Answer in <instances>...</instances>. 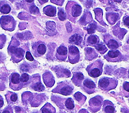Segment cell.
<instances>
[{
  "instance_id": "40",
  "label": "cell",
  "mask_w": 129,
  "mask_h": 113,
  "mask_svg": "<svg viewBox=\"0 0 129 113\" xmlns=\"http://www.w3.org/2000/svg\"><path fill=\"white\" fill-rule=\"evenodd\" d=\"M27 1V2H28V3H32V2H33L34 1H33V0H32V1H28V0H27V1Z\"/></svg>"
},
{
  "instance_id": "10",
  "label": "cell",
  "mask_w": 129,
  "mask_h": 113,
  "mask_svg": "<svg viewBox=\"0 0 129 113\" xmlns=\"http://www.w3.org/2000/svg\"><path fill=\"white\" fill-rule=\"evenodd\" d=\"M104 58L109 62H120L123 59V55L118 50L116 51H109Z\"/></svg>"
},
{
  "instance_id": "5",
  "label": "cell",
  "mask_w": 129,
  "mask_h": 113,
  "mask_svg": "<svg viewBox=\"0 0 129 113\" xmlns=\"http://www.w3.org/2000/svg\"><path fill=\"white\" fill-rule=\"evenodd\" d=\"M74 87L73 86L69 83L68 82H60L57 86L53 90V93H59L64 96L70 95L73 93Z\"/></svg>"
},
{
  "instance_id": "33",
  "label": "cell",
  "mask_w": 129,
  "mask_h": 113,
  "mask_svg": "<svg viewBox=\"0 0 129 113\" xmlns=\"http://www.w3.org/2000/svg\"><path fill=\"white\" fill-rule=\"evenodd\" d=\"M95 29V25L94 24L90 25L89 28H87V31H88L89 34H92V33H94Z\"/></svg>"
},
{
  "instance_id": "29",
  "label": "cell",
  "mask_w": 129,
  "mask_h": 113,
  "mask_svg": "<svg viewBox=\"0 0 129 113\" xmlns=\"http://www.w3.org/2000/svg\"><path fill=\"white\" fill-rule=\"evenodd\" d=\"M21 80L22 83L23 84V85H25V84H27L29 82V81H30V76H29L28 74H23L22 75H21Z\"/></svg>"
},
{
  "instance_id": "35",
  "label": "cell",
  "mask_w": 129,
  "mask_h": 113,
  "mask_svg": "<svg viewBox=\"0 0 129 113\" xmlns=\"http://www.w3.org/2000/svg\"><path fill=\"white\" fill-rule=\"evenodd\" d=\"M25 56H26V59H27L29 61H31V62H32V61L34 60L33 56L31 55V53H30L29 51H27V52H26Z\"/></svg>"
},
{
  "instance_id": "38",
  "label": "cell",
  "mask_w": 129,
  "mask_h": 113,
  "mask_svg": "<svg viewBox=\"0 0 129 113\" xmlns=\"http://www.w3.org/2000/svg\"><path fill=\"white\" fill-rule=\"evenodd\" d=\"M3 105H4V100L2 96H0V108H2Z\"/></svg>"
},
{
  "instance_id": "2",
  "label": "cell",
  "mask_w": 129,
  "mask_h": 113,
  "mask_svg": "<svg viewBox=\"0 0 129 113\" xmlns=\"http://www.w3.org/2000/svg\"><path fill=\"white\" fill-rule=\"evenodd\" d=\"M66 11L69 19L74 21L81 15L82 8L78 3L74 1H69L66 7Z\"/></svg>"
},
{
  "instance_id": "1",
  "label": "cell",
  "mask_w": 129,
  "mask_h": 113,
  "mask_svg": "<svg viewBox=\"0 0 129 113\" xmlns=\"http://www.w3.org/2000/svg\"><path fill=\"white\" fill-rule=\"evenodd\" d=\"M8 53L13 62L18 63L23 59L25 51L24 46L21 45L18 40L13 37L8 47Z\"/></svg>"
},
{
  "instance_id": "23",
  "label": "cell",
  "mask_w": 129,
  "mask_h": 113,
  "mask_svg": "<svg viewBox=\"0 0 129 113\" xmlns=\"http://www.w3.org/2000/svg\"><path fill=\"white\" fill-rule=\"evenodd\" d=\"M42 113H56L55 108L50 103H47L41 108Z\"/></svg>"
},
{
  "instance_id": "41",
  "label": "cell",
  "mask_w": 129,
  "mask_h": 113,
  "mask_svg": "<svg viewBox=\"0 0 129 113\" xmlns=\"http://www.w3.org/2000/svg\"><path fill=\"white\" fill-rule=\"evenodd\" d=\"M127 74H128V77L129 78V69H128V72H127Z\"/></svg>"
},
{
  "instance_id": "42",
  "label": "cell",
  "mask_w": 129,
  "mask_h": 113,
  "mask_svg": "<svg viewBox=\"0 0 129 113\" xmlns=\"http://www.w3.org/2000/svg\"><path fill=\"white\" fill-rule=\"evenodd\" d=\"M128 102H129V99H128Z\"/></svg>"
},
{
  "instance_id": "15",
  "label": "cell",
  "mask_w": 129,
  "mask_h": 113,
  "mask_svg": "<svg viewBox=\"0 0 129 113\" xmlns=\"http://www.w3.org/2000/svg\"><path fill=\"white\" fill-rule=\"evenodd\" d=\"M84 75L82 73L77 72L74 74L73 78H72V81L75 85H77V86H81L84 81Z\"/></svg>"
},
{
  "instance_id": "9",
  "label": "cell",
  "mask_w": 129,
  "mask_h": 113,
  "mask_svg": "<svg viewBox=\"0 0 129 113\" xmlns=\"http://www.w3.org/2000/svg\"><path fill=\"white\" fill-rule=\"evenodd\" d=\"M89 109L91 112H96L101 109L102 105V97L96 96L89 100Z\"/></svg>"
},
{
  "instance_id": "24",
  "label": "cell",
  "mask_w": 129,
  "mask_h": 113,
  "mask_svg": "<svg viewBox=\"0 0 129 113\" xmlns=\"http://www.w3.org/2000/svg\"><path fill=\"white\" fill-rule=\"evenodd\" d=\"M121 95L125 97L129 98V82H124L121 88Z\"/></svg>"
},
{
  "instance_id": "39",
  "label": "cell",
  "mask_w": 129,
  "mask_h": 113,
  "mask_svg": "<svg viewBox=\"0 0 129 113\" xmlns=\"http://www.w3.org/2000/svg\"><path fill=\"white\" fill-rule=\"evenodd\" d=\"M4 55H3V54L0 53V63H1L2 61L4 60Z\"/></svg>"
},
{
  "instance_id": "8",
  "label": "cell",
  "mask_w": 129,
  "mask_h": 113,
  "mask_svg": "<svg viewBox=\"0 0 129 113\" xmlns=\"http://www.w3.org/2000/svg\"><path fill=\"white\" fill-rule=\"evenodd\" d=\"M69 62L72 64L77 63L80 60V52L76 46H70L68 49Z\"/></svg>"
},
{
  "instance_id": "11",
  "label": "cell",
  "mask_w": 129,
  "mask_h": 113,
  "mask_svg": "<svg viewBox=\"0 0 129 113\" xmlns=\"http://www.w3.org/2000/svg\"><path fill=\"white\" fill-rule=\"evenodd\" d=\"M82 89L88 94H92L95 92L96 88V85L93 81L89 79H84L81 85Z\"/></svg>"
},
{
  "instance_id": "17",
  "label": "cell",
  "mask_w": 129,
  "mask_h": 113,
  "mask_svg": "<svg viewBox=\"0 0 129 113\" xmlns=\"http://www.w3.org/2000/svg\"><path fill=\"white\" fill-rule=\"evenodd\" d=\"M11 11V6L7 1H0V12L3 14H8Z\"/></svg>"
},
{
  "instance_id": "34",
  "label": "cell",
  "mask_w": 129,
  "mask_h": 113,
  "mask_svg": "<svg viewBox=\"0 0 129 113\" xmlns=\"http://www.w3.org/2000/svg\"><path fill=\"white\" fill-rule=\"evenodd\" d=\"M1 113H13V109L9 106L4 108Z\"/></svg>"
},
{
  "instance_id": "19",
  "label": "cell",
  "mask_w": 129,
  "mask_h": 113,
  "mask_svg": "<svg viewBox=\"0 0 129 113\" xmlns=\"http://www.w3.org/2000/svg\"><path fill=\"white\" fill-rule=\"evenodd\" d=\"M43 12L46 15L48 16H54L56 14V8L52 6H47L43 9Z\"/></svg>"
},
{
  "instance_id": "3",
  "label": "cell",
  "mask_w": 129,
  "mask_h": 113,
  "mask_svg": "<svg viewBox=\"0 0 129 113\" xmlns=\"http://www.w3.org/2000/svg\"><path fill=\"white\" fill-rule=\"evenodd\" d=\"M118 84V81L113 78L104 77L101 78L98 81V87L101 90L110 91L115 89Z\"/></svg>"
},
{
  "instance_id": "4",
  "label": "cell",
  "mask_w": 129,
  "mask_h": 113,
  "mask_svg": "<svg viewBox=\"0 0 129 113\" xmlns=\"http://www.w3.org/2000/svg\"><path fill=\"white\" fill-rule=\"evenodd\" d=\"M103 63L100 60H96L87 67L86 70L89 75L92 78H98L102 74Z\"/></svg>"
},
{
  "instance_id": "32",
  "label": "cell",
  "mask_w": 129,
  "mask_h": 113,
  "mask_svg": "<svg viewBox=\"0 0 129 113\" xmlns=\"http://www.w3.org/2000/svg\"><path fill=\"white\" fill-rule=\"evenodd\" d=\"M6 88V83L4 79H3L0 75V91L4 90Z\"/></svg>"
},
{
  "instance_id": "13",
  "label": "cell",
  "mask_w": 129,
  "mask_h": 113,
  "mask_svg": "<svg viewBox=\"0 0 129 113\" xmlns=\"http://www.w3.org/2000/svg\"><path fill=\"white\" fill-rule=\"evenodd\" d=\"M57 59L60 61H65L68 55V49L64 46H60L57 48L56 51Z\"/></svg>"
},
{
  "instance_id": "21",
  "label": "cell",
  "mask_w": 129,
  "mask_h": 113,
  "mask_svg": "<svg viewBox=\"0 0 129 113\" xmlns=\"http://www.w3.org/2000/svg\"><path fill=\"white\" fill-rule=\"evenodd\" d=\"M105 42L107 46L111 49H116L119 47V44L118 42L113 38H108L106 40Z\"/></svg>"
},
{
  "instance_id": "30",
  "label": "cell",
  "mask_w": 129,
  "mask_h": 113,
  "mask_svg": "<svg viewBox=\"0 0 129 113\" xmlns=\"http://www.w3.org/2000/svg\"><path fill=\"white\" fill-rule=\"evenodd\" d=\"M58 16H59V19L60 21H64L66 19V14L63 9H59V13H58Z\"/></svg>"
},
{
  "instance_id": "37",
  "label": "cell",
  "mask_w": 129,
  "mask_h": 113,
  "mask_svg": "<svg viewBox=\"0 0 129 113\" xmlns=\"http://www.w3.org/2000/svg\"><path fill=\"white\" fill-rule=\"evenodd\" d=\"M31 9H33V10H31V13H36V12H39V10H38V9L36 7H35V6H33V7H31Z\"/></svg>"
},
{
  "instance_id": "7",
  "label": "cell",
  "mask_w": 129,
  "mask_h": 113,
  "mask_svg": "<svg viewBox=\"0 0 129 113\" xmlns=\"http://www.w3.org/2000/svg\"><path fill=\"white\" fill-rule=\"evenodd\" d=\"M10 88L13 90H21L24 85H23L21 80V76L18 73H13L10 76Z\"/></svg>"
},
{
  "instance_id": "20",
  "label": "cell",
  "mask_w": 129,
  "mask_h": 113,
  "mask_svg": "<svg viewBox=\"0 0 129 113\" xmlns=\"http://www.w3.org/2000/svg\"><path fill=\"white\" fill-rule=\"evenodd\" d=\"M6 98L9 104H13L18 100V95L15 93L7 92L6 94Z\"/></svg>"
},
{
  "instance_id": "25",
  "label": "cell",
  "mask_w": 129,
  "mask_h": 113,
  "mask_svg": "<svg viewBox=\"0 0 129 113\" xmlns=\"http://www.w3.org/2000/svg\"><path fill=\"white\" fill-rule=\"evenodd\" d=\"M70 43H74L76 45H80L82 41V37L80 36L78 34H74L73 36H71L69 39Z\"/></svg>"
},
{
  "instance_id": "28",
  "label": "cell",
  "mask_w": 129,
  "mask_h": 113,
  "mask_svg": "<svg viewBox=\"0 0 129 113\" xmlns=\"http://www.w3.org/2000/svg\"><path fill=\"white\" fill-rule=\"evenodd\" d=\"M95 48L100 53H101V54H104L107 50L106 46L102 43L98 44V45L95 46Z\"/></svg>"
},
{
  "instance_id": "16",
  "label": "cell",
  "mask_w": 129,
  "mask_h": 113,
  "mask_svg": "<svg viewBox=\"0 0 129 113\" xmlns=\"http://www.w3.org/2000/svg\"><path fill=\"white\" fill-rule=\"evenodd\" d=\"M43 79L45 84L48 87H52L54 84V79L52 74L50 72H47L43 75Z\"/></svg>"
},
{
  "instance_id": "26",
  "label": "cell",
  "mask_w": 129,
  "mask_h": 113,
  "mask_svg": "<svg viewBox=\"0 0 129 113\" xmlns=\"http://www.w3.org/2000/svg\"><path fill=\"white\" fill-rule=\"evenodd\" d=\"M64 106L68 109H73L74 108V102L72 98H68L64 100Z\"/></svg>"
},
{
  "instance_id": "36",
  "label": "cell",
  "mask_w": 129,
  "mask_h": 113,
  "mask_svg": "<svg viewBox=\"0 0 129 113\" xmlns=\"http://www.w3.org/2000/svg\"><path fill=\"white\" fill-rule=\"evenodd\" d=\"M124 24L129 28V16H125L123 19Z\"/></svg>"
},
{
  "instance_id": "6",
  "label": "cell",
  "mask_w": 129,
  "mask_h": 113,
  "mask_svg": "<svg viewBox=\"0 0 129 113\" xmlns=\"http://www.w3.org/2000/svg\"><path fill=\"white\" fill-rule=\"evenodd\" d=\"M0 25L4 30L13 31L16 27V21L12 16H3L0 18Z\"/></svg>"
},
{
  "instance_id": "18",
  "label": "cell",
  "mask_w": 129,
  "mask_h": 113,
  "mask_svg": "<svg viewBox=\"0 0 129 113\" xmlns=\"http://www.w3.org/2000/svg\"><path fill=\"white\" fill-rule=\"evenodd\" d=\"M103 111L106 113H114L115 107L112 102L109 100H105L103 103Z\"/></svg>"
},
{
  "instance_id": "31",
  "label": "cell",
  "mask_w": 129,
  "mask_h": 113,
  "mask_svg": "<svg viewBox=\"0 0 129 113\" xmlns=\"http://www.w3.org/2000/svg\"><path fill=\"white\" fill-rule=\"evenodd\" d=\"M6 42V37L5 35H0V49H2L4 47Z\"/></svg>"
},
{
  "instance_id": "12",
  "label": "cell",
  "mask_w": 129,
  "mask_h": 113,
  "mask_svg": "<svg viewBox=\"0 0 129 113\" xmlns=\"http://www.w3.org/2000/svg\"><path fill=\"white\" fill-rule=\"evenodd\" d=\"M33 54L36 56L43 55L45 54L46 51H47V48H46L45 44L41 42L36 43L35 45H33Z\"/></svg>"
},
{
  "instance_id": "14",
  "label": "cell",
  "mask_w": 129,
  "mask_h": 113,
  "mask_svg": "<svg viewBox=\"0 0 129 113\" xmlns=\"http://www.w3.org/2000/svg\"><path fill=\"white\" fill-rule=\"evenodd\" d=\"M30 84V87L36 91H41L44 90V87L41 84L39 76V78H36V77H33V79H31Z\"/></svg>"
},
{
  "instance_id": "22",
  "label": "cell",
  "mask_w": 129,
  "mask_h": 113,
  "mask_svg": "<svg viewBox=\"0 0 129 113\" xmlns=\"http://www.w3.org/2000/svg\"><path fill=\"white\" fill-rule=\"evenodd\" d=\"M98 42H99V38L95 35H91L87 38L86 43L88 45L96 46L98 44Z\"/></svg>"
},
{
  "instance_id": "27",
  "label": "cell",
  "mask_w": 129,
  "mask_h": 113,
  "mask_svg": "<svg viewBox=\"0 0 129 113\" xmlns=\"http://www.w3.org/2000/svg\"><path fill=\"white\" fill-rule=\"evenodd\" d=\"M74 97L76 98L77 101L80 103V104H83L84 102L86 101V97L84 95H83V94L80 93V92L76 93L74 95Z\"/></svg>"
}]
</instances>
